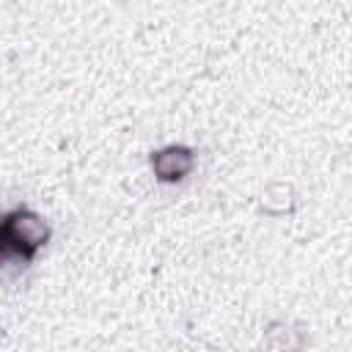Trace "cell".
I'll list each match as a JSON object with an SVG mask.
<instances>
[{
  "mask_svg": "<svg viewBox=\"0 0 352 352\" xmlns=\"http://www.w3.org/2000/svg\"><path fill=\"white\" fill-rule=\"evenodd\" d=\"M0 226H3V234H6V242H8L14 261H25V264H30L36 258V253L52 236L50 223L36 209H30L28 204H16L14 209L3 212Z\"/></svg>",
  "mask_w": 352,
  "mask_h": 352,
  "instance_id": "1",
  "label": "cell"
},
{
  "mask_svg": "<svg viewBox=\"0 0 352 352\" xmlns=\"http://www.w3.org/2000/svg\"><path fill=\"white\" fill-rule=\"evenodd\" d=\"M148 165H151L154 179L162 182V184L184 182L192 173V168H195V148L184 146V143L162 146V148L148 154Z\"/></svg>",
  "mask_w": 352,
  "mask_h": 352,
  "instance_id": "2",
  "label": "cell"
},
{
  "mask_svg": "<svg viewBox=\"0 0 352 352\" xmlns=\"http://www.w3.org/2000/svg\"><path fill=\"white\" fill-rule=\"evenodd\" d=\"M6 261H14V256L8 250V242H6V234H3V226H0V264H6Z\"/></svg>",
  "mask_w": 352,
  "mask_h": 352,
  "instance_id": "3",
  "label": "cell"
}]
</instances>
